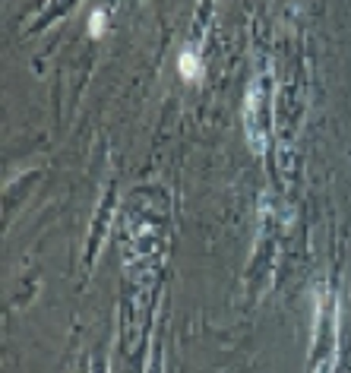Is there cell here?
Instances as JSON below:
<instances>
[{"label": "cell", "instance_id": "obj_1", "mask_svg": "<svg viewBox=\"0 0 351 373\" xmlns=\"http://www.w3.org/2000/svg\"><path fill=\"white\" fill-rule=\"evenodd\" d=\"M178 76L184 82H193V79H199V76H203V63H199V57L193 54V51H180V57H178Z\"/></svg>", "mask_w": 351, "mask_h": 373}, {"label": "cell", "instance_id": "obj_2", "mask_svg": "<svg viewBox=\"0 0 351 373\" xmlns=\"http://www.w3.org/2000/svg\"><path fill=\"white\" fill-rule=\"evenodd\" d=\"M108 32V10H92L89 16V35L92 38H102Z\"/></svg>", "mask_w": 351, "mask_h": 373}]
</instances>
